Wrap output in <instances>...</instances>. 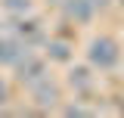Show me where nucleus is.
I'll use <instances>...</instances> for the list:
<instances>
[{
  "instance_id": "1",
  "label": "nucleus",
  "mask_w": 124,
  "mask_h": 118,
  "mask_svg": "<svg viewBox=\"0 0 124 118\" xmlns=\"http://www.w3.org/2000/svg\"><path fill=\"white\" fill-rule=\"evenodd\" d=\"M87 62H90V68H99V72L115 68L121 62V47H118V41L108 37V34L93 37L90 44H87Z\"/></svg>"
},
{
  "instance_id": "2",
  "label": "nucleus",
  "mask_w": 124,
  "mask_h": 118,
  "mask_svg": "<svg viewBox=\"0 0 124 118\" xmlns=\"http://www.w3.org/2000/svg\"><path fill=\"white\" fill-rule=\"evenodd\" d=\"M13 68H16V81L25 84V87H31V84H37L40 78H46V59L40 56V53H34V50H25L22 59L16 62Z\"/></svg>"
},
{
  "instance_id": "3",
  "label": "nucleus",
  "mask_w": 124,
  "mask_h": 118,
  "mask_svg": "<svg viewBox=\"0 0 124 118\" xmlns=\"http://www.w3.org/2000/svg\"><path fill=\"white\" fill-rule=\"evenodd\" d=\"M31 100H34V106L37 109H56V106L62 103V87L46 75V78H40L37 84H31Z\"/></svg>"
},
{
  "instance_id": "4",
  "label": "nucleus",
  "mask_w": 124,
  "mask_h": 118,
  "mask_svg": "<svg viewBox=\"0 0 124 118\" xmlns=\"http://www.w3.org/2000/svg\"><path fill=\"white\" fill-rule=\"evenodd\" d=\"M25 50H28V44H25L22 37H16L9 25L0 28V65H9V68H13L16 62L22 59Z\"/></svg>"
},
{
  "instance_id": "5",
  "label": "nucleus",
  "mask_w": 124,
  "mask_h": 118,
  "mask_svg": "<svg viewBox=\"0 0 124 118\" xmlns=\"http://www.w3.org/2000/svg\"><path fill=\"white\" fill-rule=\"evenodd\" d=\"M62 13H65V19H71L75 25H87L96 9L90 6V0H62Z\"/></svg>"
},
{
  "instance_id": "6",
  "label": "nucleus",
  "mask_w": 124,
  "mask_h": 118,
  "mask_svg": "<svg viewBox=\"0 0 124 118\" xmlns=\"http://www.w3.org/2000/svg\"><path fill=\"white\" fill-rule=\"evenodd\" d=\"M71 56H75V53H71V44H68V41H59V37H50V41H46V59L68 62Z\"/></svg>"
},
{
  "instance_id": "7",
  "label": "nucleus",
  "mask_w": 124,
  "mask_h": 118,
  "mask_svg": "<svg viewBox=\"0 0 124 118\" xmlns=\"http://www.w3.org/2000/svg\"><path fill=\"white\" fill-rule=\"evenodd\" d=\"M68 81H71V87H78L81 93H87V90L93 87V75H90V68H84V65L71 68V72H68Z\"/></svg>"
},
{
  "instance_id": "8",
  "label": "nucleus",
  "mask_w": 124,
  "mask_h": 118,
  "mask_svg": "<svg viewBox=\"0 0 124 118\" xmlns=\"http://www.w3.org/2000/svg\"><path fill=\"white\" fill-rule=\"evenodd\" d=\"M3 9H6L9 16H28L31 0H3Z\"/></svg>"
},
{
  "instance_id": "9",
  "label": "nucleus",
  "mask_w": 124,
  "mask_h": 118,
  "mask_svg": "<svg viewBox=\"0 0 124 118\" xmlns=\"http://www.w3.org/2000/svg\"><path fill=\"white\" fill-rule=\"evenodd\" d=\"M9 103V81L0 75V106H6Z\"/></svg>"
},
{
  "instance_id": "10",
  "label": "nucleus",
  "mask_w": 124,
  "mask_h": 118,
  "mask_svg": "<svg viewBox=\"0 0 124 118\" xmlns=\"http://www.w3.org/2000/svg\"><path fill=\"white\" fill-rule=\"evenodd\" d=\"M65 115H90V109L81 106V103H75V106H65Z\"/></svg>"
},
{
  "instance_id": "11",
  "label": "nucleus",
  "mask_w": 124,
  "mask_h": 118,
  "mask_svg": "<svg viewBox=\"0 0 124 118\" xmlns=\"http://www.w3.org/2000/svg\"><path fill=\"white\" fill-rule=\"evenodd\" d=\"M108 3H112V0H90V6H93V9H106Z\"/></svg>"
},
{
  "instance_id": "12",
  "label": "nucleus",
  "mask_w": 124,
  "mask_h": 118,
  "mask_svg": "<svg viewBox=\"0 0 124 118\" xmlns=\"http://www.w3.org/2000/svg\"><path fill=\"white\" fill-rule=\"evenodd\" d=\"M53 3H62V0H53Z\"/></svg>"
},
{
  "instance_id": "13",
  "label": "nucleus",
  "mask_w": 124,
  "mask_h": 118,
  "mask_svg": "<svg viewBox=\"0 0 124 118\" xmlns=\"http://www.w3.org/2000/svg\"><path fill=\"white\" fill-rule=\"evenodd\" d=\"M121 3H124V0H121Z\"/></svg>"
}]
</instances>
